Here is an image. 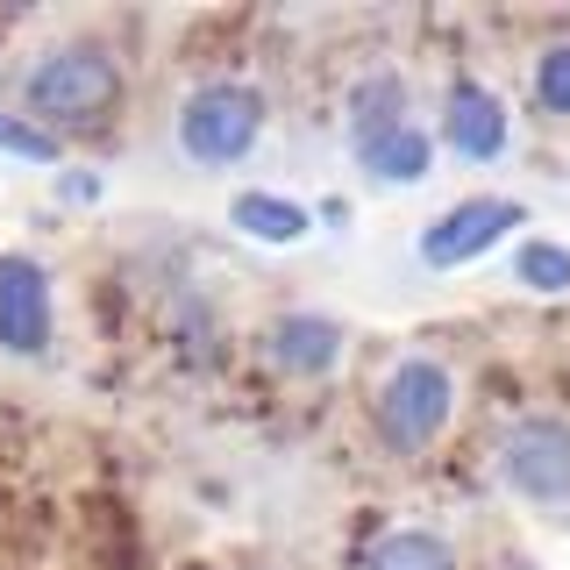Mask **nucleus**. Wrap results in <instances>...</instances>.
<instances>
[{"instance_id":"nucleus-1","label":"nucleus","mask_w":570,"mask_h":570,"mask_svg":"<svg viewBox=\"0 0 570 570\" xmlns=\"http://www.w3.org/2000/svg\"><path fill=\"white\" fill-rule=\"evenodd\" d=\"M121 107V65L107 43H58L43 50L29 71V115L43 121H71V129H94Z\"/></svg>"},{"instance_id":"nucleus-2","label":"nucleus","mask_w":570,"mask_h":570,"mask_svg":"<svg viewBox=\"0 0 570 570\" xmlns=\"http://www.w3.org/2000/svg\"><path fill=\"white\" fill-rule=\"evenodd\" d=\"M264 94L257 86H243V79H207V86H193L186 100H178V150L193 157V165H207V171H222V165H243L249 150H257V136H264Z\"/></svg>"},{"instance_id":"nucleus-3","label":"nucleus","mask_w":570,"mask_h":570,"mask_svg":"<svg viewBox=\"0 0 570 570\" xmlns=\"http://www.w3.org/2000/svg\"><path fill=\"white\" fill-rule=\"evenodd\" d=\"M450 414H456V379H450V364H435V356L392 364V379L379 385V406H371L379 442L392 456H421L428 442L450 428Z\"/></svg>"},{"instance_id":"nucleus-4","label":"nucleus","mask_w":570,"mask_h":570,"mask_svg":"<svg viewBox=\"0 0 570 570\" xmlns=\"http://www.w3.org/2000/svg\"><path fill=\"white\" fill-rule=\"evenodd\" d=\"M513 228H528L521 200H492V193L456 200L450 214H435V222L421 228V264H428V272H463V264H478L485 249L507 243Z\"/></svg>"},{"instance_id":"nucleus-5","label":"nucleus","mask_w":570,"mask_h":570,"mask_svg":"<svg viewBox=\"0 0 570 570\" xmlns=\"http://www.w3.org/2000/svg\"><path fill=\"white\" fill-rule=\"evenodd\" d=\"M499 478H507L528 507H563L570 499V421H557V414L513 421L507 450H499Z\"/></svg>"},{"instance_id":"nucleus-6","label":"nucleus","mask_w":570,"mask_h":570,"mask_svg":"<svg viewBox=\"0 0 570 570\" xmlns=\"http://www.w3.org/2000/svg\"><path fill=\"white\" fill-rule=\"evenodd\" d=\"M50 328H58L50 272L29 257V249H8V257H0V350L8 356H43Z\"/></svg>"},{"instance_id":"nucleus-7","label":"nucleus","mask_w":570,"mask_h":570,"mask_svg":"<svg viewBox=\"0 0 570 570\" xmlns=\"http://www.w3.org/2000/svg\"><path fill=\"white\" fill-rule=\"evenodd\" d=\"M507 136H513L507 100L478 79H456L450 100H442V142H450L456 157H471V165H492V157L507 150Z\"/></svg>"},{"instance_id":"nucleus-8","label":"nucleus","mask_w":570,"mask_h":570,"mask_svg":"<svg viewBox=\"0 0 570 570\" xmlns=\"http://www.w3.org/2000/svg\"><path fill=\"white\" fill-rule=\"evenodd\" d=\"M264 356L285 371V379H328L343 364V321L328 314H278L264 328Z\"/></svg>"},{"instance_id":"nucleus-9","label":"nucleus","mask_w":570,"mask_h":570,"mask_svg":"<svg viewBox=\"0 0 570 570\" xmlns=\"http://www.w3.org/2000/svg\"><path fill=\"white\" fill-rule=\"evenodd\" d=\"M228 222H236L249 243H307L314 236V207L285 200V193H236V200H228Z\"/></svg>"},{"instance_id":"nucleus-10","label":"nucleus","mask_w":570,"mask_h":570,"mask_svg":"<svg viewBox=\"0 0 570 570\" xmlns=\"http://www.w3.org/2000/svg\"><path fill=\"white\" fill-rule=\"evenodd\" d=\"M356 165L379 178V186H421L428 165H435V142H428V129L400 121V129H385L379 142H364V150H356Z\"/></svg>"},{"instance_id":"nucleus-11","label":"nucleus","mask_w":570,"mask_h":570,"mask_svg":"<svg viewBox=\"0 0 570 570\" xmlns=\"http://www.w3.org/2000/svg\"><path fill=\"white\" fill-rule=\"evenodd\" d=\"M406 121V86L392 79V71H371V79H356L350 94V142L364 150V142H379L385 129H400Z\"/></svg>"},{"instance_id":"nucleus-12","label":"nucleus","mask_w":570,"mask_h":570,"mask_svg":"<svg viewBox=\"0 0 570 570\" xmlns=\"http://www.w3.org/2000/svg\"><path fill=\"white\" fill-rule=\"evenodd\" d=\"M364 570H456V549L442 542L435 528H392L371 542Z\"/></svg>"},{"instance_id":"nucleus-13","label":"nucleus","mask_w":570,"mask_h":570,"mask_svg":"<svg viewBox=\"0 0 570 570\" xmlns=\"http://www.w3.org/2000/svg\"><path fill=\"white\" fill-rule=\"evenodd\" d=\"M513 278H521L528 293H570V249L549 243V236H528L521 257H513Z\"/></svg>"},{"instance_id":"nucleus-14","label":"nucleus","mask_w":570,"mask_h":570,"mask_svg":"<svg viewBox=\"0 0 570 570\" xmlns=\"http://www.w3.org/2000/svg\"><path fill=\"white\" fill-rule=\"evenodd\" d=\"M534 107L570 121V43H549L542 58H534Z\"/></svg>"},{"instance_id":"nucleus-15","label":"nucleus","mask_w":570,"mask_h":570,"mask_svg":"<svg viewBox=\"0 0 570 570\" xmlns=\"http://www.w3.org/2000/svg\"><path fill=\"white\" fill-rule=\"evenodd\" d=\"M0 150L22 157V165H58V136L36 129L29 115H0Z\"/></svg>"}]
</instances>
